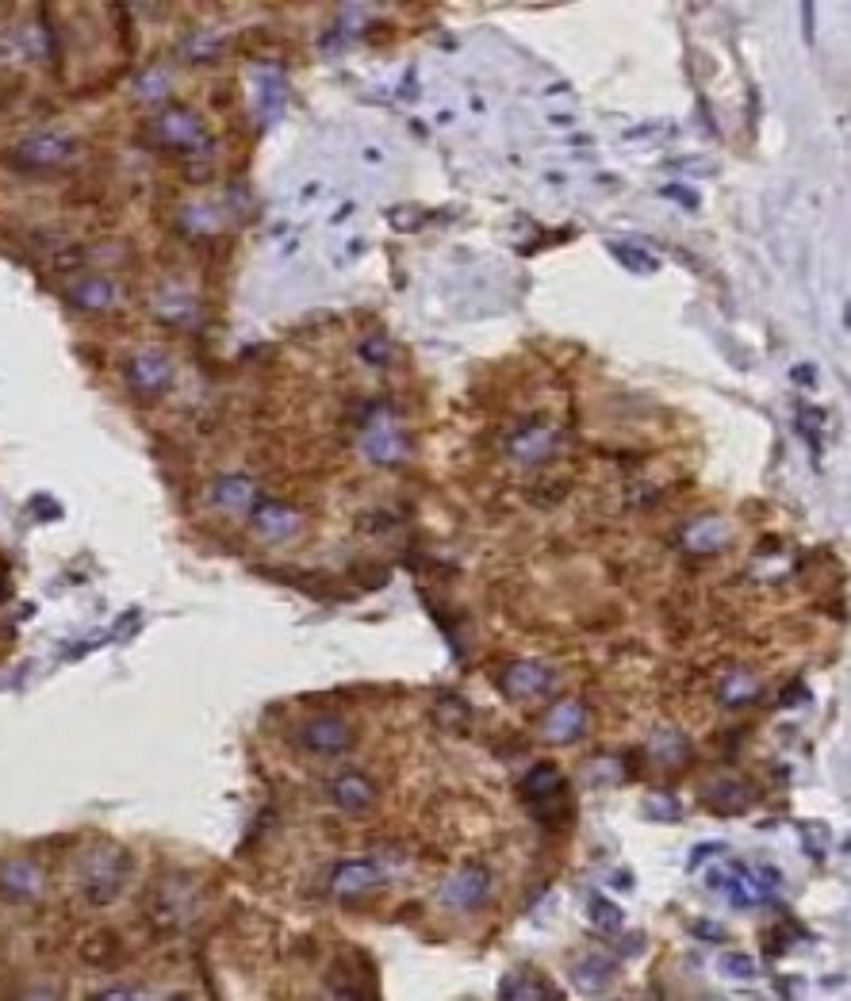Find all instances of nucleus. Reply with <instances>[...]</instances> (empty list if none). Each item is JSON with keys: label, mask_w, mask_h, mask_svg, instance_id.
Instances as JSON below:
<instances>
[{"label": "nucleus", "mask_w": 851, "mask_h": 1001, "mask_svg": "<svg viewBox=\"0 0 851 1001\" xmlns=\"http://www.w3.org/2000/svg\"><path fill=\"white\" fill-rule=\"evenodd\" d=\"M357 741L353 725L345 718H334V714H322V718H311V722L299 725V745L315 756H342L349 752Z\"/></svg>", "instance_id": "obj_1"}, {"label": "nucleus", "mask_w": 851, "mask_h": 1001, "mask_svg": "<svg viewBox=\"0 0 851 1001\" xmlns=\"http://www.w3.org/2000/svg\"><path fill=\"white\" fill-rule=\"evenodd\" d=\"M73 139L66 135H31L23 139L16 150H12V162L27 165V169H50V165H62L73 158Z\"/></svg>", "instance_id": "obj_2"}, {"label": "nucleus", "mask_w": 851, "mask_h": 1001, "mask_svg": "<svg viewBox=\"0 0 851 1001\" xmlns=\"http://www.w3.org/2000/svg\"><path fill=\"white\" fill-rule=\"evenodd\" d=\"M372 783H368L365 775H357V771H342V775H334L330 779V802L345 810V814H365L368 806H372Z\"/></svg>", "instance_id": "obj_3"}, {"label": "nucleus", "mask_w": 851, "mask_h": 1001, "mask_svg": "<svg viewBox=\"0 0 851 1001\" xmlns=\"http://www.w3.org/2000/svg\"><path fill=\"white\" fill-rule=\"evenodd\" d=\"M376 883H380V867L372 860H345L334 867V894L342 898H357Z\"/></svg>", "instance_id": "obj_4"}, {"label": "nucleus", "mask_w": 851, "mask_h": 1001, "mask_svg": "<svg viewBox=\"0 0 851 1001\" xmlns=\"http://www.w3.org/2000/svg\"><path fill=\"white\" fill-rule=\"evenodd\" d=\"M483 898H487V871H480V867L460 871L457 879H449V886H445V902H453V906L476 909Z\"/></svg>", "instance_id": "obj_5"}, {"label": "nucleus", "mask_w": 851, "mask_h": 1001, "mask_svg": "<svg viewBox=\"0 0 851 1001\" xmlns=\"http://www.w3.org/2000/svg\"><path fill=\"white\" fill-rule=\"evenodd\" d=\"M503 687L510 695H522V699L541 695V691L549 687V668H545V664H533V660H522V664H514V668L503 676Z\"/></svg>", "instance_id": "obj_6"}, {"label": "nucleus", "mask_w": 851, "mask_h": 1001, "mask_svg": "<svg viewBox=\"0 0 851 1001\" xmlns=\"http://www.w3.org/2000/svg\"><path fill=\"white\" fill-rule=\"evenodd\" d=\"M127 373H131V384H135L138 392H158V388H165V380H169V361L161 353H138Z\"/></svg>", "instance_id": "obj_7"}, {"label": "nucleus", "mask_w": 851, "mask_h": 1001, "mask_svg": "<svg viewBox=\"0 0 851 1001\" xmlns=\"http://www.w3.org/2000/svg\"><path fill=\"white\" fill-rule=\"evenodd\" d=\"M0 886H4L12 898H27V894H35L39 875H35V867H31V863L8 860V863H0Z\"/></svg>", "instance_id": "obj_8"}, {"label": "nucleus", "mask_w": 851, "mask_h": 1001, "mask_svg": "<svg viewBox=\"0 0 851 1001\" xmlns=\"http://www.w3.org/2000/svg\"><path fill=\"white\" fill-rule=\"evenodd\" d=\"M522 461H537V457H549L552 453V430L549 426H541V422H533V426H526L518 438H514V445H510Z\"/></svg>", "instance_id": "obj_9"}, {"label": "nucleus", "mask_w": 851, "mask_h": 1001, "mask_svg": "<svg viewBox=\"0 0 851 1001\" xmlns=\"http://www.w3.org/2000/svg\"><path fill=\"white\" fill-rule=\"evenodd\" d=\"M579 733H583V710L575 702H564L549 718V737L552 741H575Z\"/></svg>", "instance_id": "obj_10"}, {"label": "nucleus", "mask_w": 851, "mask_h": 1001, "mask_svg": "<svg viewBox=\"0 0 851 1001\" xmlns=\"http://www.w3.org/2000/svg\"><path fill=\"white\" fill-rule=\"evenodd\" d=\"M560 791V775L552 764H541V768H533L526 775V783H522V794H526L529 802H537V798H545V794Z\"/></svg>", "instance_id": "obj_11"}, {"label": "nucleus", "mask_w": 851, "mask_h": 1001, "mask_svg": "<svg viewBox=\"0 0 851 1001\" xmlns=\"http://www.w3.org/2000/svg\"><path fill=\"white\" fill-rule=\"evenodd\" d=\"M253 522H257V530H265V534H276V530L284 534V530L296 526V514L276 507V503H261V507L253 511Z\"/></svg>", "instance_id": "obj_12"}, {"label": "nucleus", "mask_w": 851, "mask_h": 1001, "mask_svg": "<svg viewBox=\"0 0 851 1001\" xmlns=\"http://www.w3.org/2000/svg\"><path fill=\"white\" fill-rule=\"evenodd\" d=\"M215 495H219V503H223V507H242V503H246V495H250V480H242V476H227V480H219V484H215Z\"/></svg>", "instance_id": "obj_13"}, {"label": "nucleus", "mask_w": 851, "mask_h": 1001, "mask_svg": "<svg viewBox=\"0 0 851 1001\" xmlns=\"http://www.w3.org/2000/svg\"><path fill=\"white\" fill-rule=\"evenodd\" d=\"M73 300L81 303V307H104V303L112 300V288L104 280H89V284L73 288Z\"/></svg>", "instance_id": "obj_14"}, {"label": "nucleus", "mask_w": 851, "mask_h": 1001, "mask_svg": "<svg viewBox=\"0 0 851 1001\" xmlns=\"http://www.w3.org/2000/svg\"><path fill=\"white\" fill-rule=\"evenodd\" d=\"M591 917H595L598 925H606V929H618V921H621L618 909L606 906V898H595V902H591Z\"/></svg>", "instance_id": "obj_15"}, {"label": "nucleus", "mask_w": 851, "mask_h": 1001, "mask_svg": "<svg viewBox=\"0 0 851 1001\" xmlns=\"http://www.w3.org/2000/svg\"><path fill=\"white\" fill-rule=\"evenodd\" d=\"M8 591H12V583H8V568H4V560H0V599H8Z\"/></svg>", "instance_id": "obj_16"}]
</instances>
